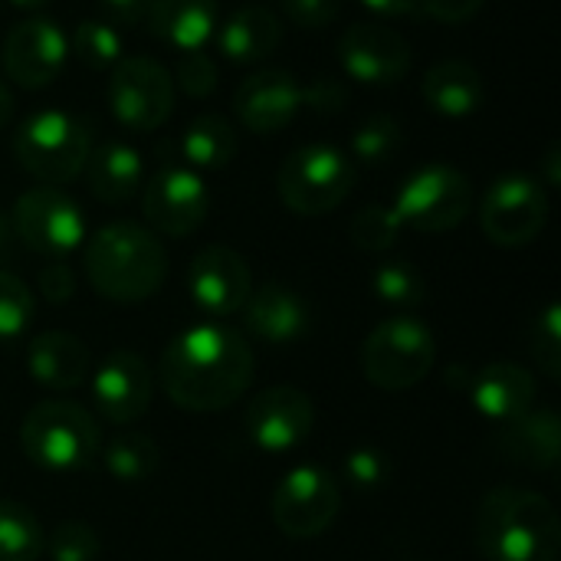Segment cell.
I'll return each mask as SVG.
<instances>
[{
    "label": "cell",
    "mask_w": 561,
    "mask_h": 561,
    "mask_svg": "<svg viewBox=\"0 0 561 561\" xmlns=\"http://www.w3.org/2000/svg\"><path fill=\"white\" fill-rule=\"evenodd\" d=\"M506 460L529 470H556L561 460V424L556 411H529L500 431Z\"/></svg>",
    "instance_id": "27"
},
{
    "label": "cell",
    "mask_w": 561,
    "mask_h": 561,
    "mask_svg": "<svg viewBox=\"0 0 561 561\" xmlns=\"http://www.w3.org/2000/svg\"><path fill=\"white\" fill-rule=\"evenodd\" d=\"M302 108V85L286 69H260L237 85L233 112L253 135L283 131Z\"/></svg>",
    "instance_id": "19"
},
{
    "label": "cell",
    "mask_w": 561,
    "mask_h": 561,
    "mask_svg": "<svg viewBox=\"0 0 561 561\" xmlns=\"http://www.w3.org/2000/svg\"><path fill=\"white\" fill-rule=\"evenodd\" d=\"M184 95L191 99H207L214 89H217V66L214 59L204 53V49H191V53H181L178 66H174V76H171Z\"/></svg>",
    "instance_id": "38"
},
{
    "label": "cell",
    "mask_w": 561,
    "mask_h": 561,
    "mask_svg": "<svg viewBox=\"0 0 561 561\" xmlns=\"http://www.w3.org/2000/svg\"><path fill=\"white\" fill-rule=\"evenodd\" d=\"M13 233L36 253L62 260L85 243V217L79 204L53 184L23 191L13 204Z\"/></svg>",
    "instance_id": "11"
},
{
    "label": "cell",
    "mask_w": 561,
    "mask_h": 561,
    "mask_svg": "<svg viewBox=\"0 0 561 561\" xmlns=\"http://www.w3.org/2000/svg\"><path fill=\"white\" fill-rule=\"evenodd\" d=\"M342 102H345V89L339 82H332V79H319V82L302 89V105H309L312 112L332 115V112L342 108Z\"/></svg>",
    "instance_id": "43"
},
{
    "label": "cell",
    "mask_w": 561,
    "mask_h": 561,
    "mask_svg": "<svg viewBox=\"0 0 561 561\" xmlns=\"http://www.w3.org/2000/svg\"><path fill=\"white\" fill-rule=\"evenodd\" d=\"M33 312H36V299L30 286L20 276L0 270V342L20 339L33 322Z\"/></svg>",
    "instance_id": "35"
},
{
    "label": "cell",
    "mask_w": 561,
    "mask_h": 561,
    "mask_svg": "<svg viewBox=\"0 0 561 561\" xmlns=\"http://www.w3.org/2000/svg\"><path fill=\"white\" fill-rule=\"evenodd\" d=\"M362 3L378 16H404V13L417 10V0H362Z\"/></svg>",
    "instance_id": "45"
},
{
    "label": "cell",
    "mask_w": 561,
    "mask_h": 561,
    "mask_svg": "<svg viewBox=\"0 0 561 561\" xmlns=\"http://www.w3.org/2000/svg\"><path fill=\"white\" fill-rule=\"evenodd\" d=\"M253 371L256 362L243 332L220 322H201L178 332L164 345L158 365L171 404L194 414H214L237 404L247 394Z\"/></svg>",
    "instance_id": "1"
},
{
    "label": "cell",
    "mask_w": 561,
    "mask_h": 561,
    "mask_svg": "<svg viewBox=\"0 0 561 561\" xmlns=\"http://www.w3.org/2000/svg\"><path fill=\"white\" fill-rule=\"evenodd\" d=\"M529 348L536 358V368L549 378L559 381L561 378V309L559 302H549L546 312L536 319L533 335H529Z\"/></svg>",
    "instance_id": "36"
},
{
    "label": "cell",
    "mask_w": 561,
    "mask_h": 561,
    "mask_svg": "<svg viewBox=\"0 0 561 561\" xmlns=\"http://www.w3.org/2000/svg\"><path fill=\"white\" fill-rule=\"evenodd\" d=\"M243 427L247 437L256 450L263 454H289L299 444H306V437L316 427V404L306 391L293 388V385H276L260 391L243 414Z\"/></svg>",
    "instance_id": "14"
},
{
    "label": "cell",
    "mask_w": 561,
    "mask_h": 561,
    "mask_svg": "<svg viewBox=\"0 0 561 561\" xmlns=\"http://www.w3.org/2000/svg\"><path fill=\"white\" fill-rule=\"evenodd\" d=\"M69 59V36L49 16H26L3 36V76L20 89H46Z\"/></svg>",
    "instance_id": "13"
},
{
    "label": "cell",
    "mask_w": 561,
    "mask_h": 561,
    "mask_svg": "<svg viewBox=\"0 0 561 561\" xmlns=\"http://www.w3.org/2000/svg\"><path fill=\"white\" fill-rule=\"evenodd\" d=\"M69 53H76L89 69H112L122 59V33L105 20H82L72 30Z\"/></svg>",
    "instance_id": "32"
},
{
    "label": "cell",
    "mask_w": 561,
    "mask_h": 561,
    "mask_svg": "<svg viewBox=\"0 0 561 561\" xmlns=\"http://www.w3.org/2000/svg\"><path fill=\"white\" fill-rule=\"evenodd\" d=\"M220 56L230 62H260L283 43V20L266 7H240L214 30Z\"/></svg>",
    "instance_id": "24"
},
{
    "label": "cell",
    "mask_w": 561,
    "mask_h": 561,
    "mask_svg": "<svg viewBox=\"0 0 561 561\" xmlns=\"http://www.w3.org/2000/svg\"><path fill=\"white\" fill-rule=\"evenodd\" d=\"M559 145H552L549 148V154H546V168H549V184H559L561 181V171H559Z\"/></svg>",
    "instance_id": "48"
},
{
    "label": "cell",
    "mask_w": 561,
    "mask_h": 561,
    "mask_svg": "<svg viewBox=\"0 0 561 561\" xmlns=\"http://www.w3.org/2000/svg\"><path fill=\"white\" fill-rule=\"evenodd\" d=\"M345 477L358 490H381L391 480V460L378 447H358L345 457Z\"/></svg>",
    "instance_id": "39"
},
{
    "label": "cell",
    "mask_w": 561,
    "mask_h": 561,
    "mask_svg": "<svg viewBox=\"0 0 561 561\" xmlns=\"http://www.w3.org/2000/svg\"><path fill=\"white\" fill-rule=\"evenodd\" d=\"M240 312H243L247 332L263 342H273V345H289L309 332L306 299L283 283H266V286L253 289Z\"/></svg>",
    "instance_id": "21"
},
{
    "label": "cell",
    "mask_w": 561,
    "mask_h": 561,
    "mask_svg": "<svg viewBox=\"0 0 561 561\" xmlns=\"http://www.w3.org/2000/svg\"><path fill=\"white\" fill-rule=\"evenodd\" d=\"M89 385H92V404L108 424L128 427L138 417H145L151 408V394H154L151 368L141 355L128 348L108 352L102 365L89 375Z\"/></svg>",
    "instance_id": "16"
},
{
    "label": "cell",
    "mask_w": 561,
    "mask_h": 561,
    "mask_svg": "<svg viewBox=\"0 0 561 561\" xmlns=\"http://www.w3.org/2000/svg\"><path fill=\"white\" fill-rule=\"evenodd\" d=\"M283 10H286L289 23H296L302 30H325L329 23L339 20L342 0H283Z\"/></svg>",
    "instance_id": "40"
},
{
    "label": "cell",
    "mask_w": 561,
    "mask_h": 561,
    "mask_svg": "<svg viewBox=\"0 0 561 561\" xmlns=\"http://www.w3.org/2000/svg\"><path fill=\"white\" fill-rule=\"evenodd\" d=\"M549 224V197L546 187L523 171L500 174L480 204V227L483 233L506 250L529 247Z\"/></svg>",
    "instance_id": "9"
},
{
    "label": "cell",
    "mask_w": 561,
    "mask_h": 561,
    "mask_svg": "<svg viewBox=\"0 0 561 561\" xmlns=\"http://www.w3.org/2000/svg\"><path fill=\"white\" fill-rule=\"evenodd\" d=\"M13 7H20V10H43L49 0H10Z\"/></svg>",
    "instance_id": "49"
},
{
    "label": "cell",
    "mask_w": 561,
    "mask_h": 561,
    "mask_svg": "<svg viewBox=\"0 0 561 561\" xmlns=\"http://www.w3.org/2000/svg\"><path fill=\"white\" fill-rule=\"evenodd\" d=\"M391 207L401 227L417 233H447L470 217L473 181L454 164H424L398 187Z\"/></svg>",
    "instance_id": "8"
},
{
    "label": "cell",
    "mask_w": 561,
    "mask_h": 561,
    "mask_svg": "<svg viewBox=\"0 0 561 561\" xmlns=\"http://www.w3.org/2000/svg\"><path fill=\"white\" fill-rule=\"evenodd\" d=\"M421 95L437 115L463 118L483 105L486 85H483L480 69L470 66L467 59H444V62L427 69V76L421 82Z\"/></svg>",
    "instance_id": "26"
},
{
    "label": "cell",
    "mask_w": 561,
    "mask_h": 561,
    "mask_svg": "<svg viewBox=\"0 0 561 561\" xmlns=\"http://www.w3.org/2000/svg\"><path fill=\"white\" fill-rule=\"evenodd\" d=\"M339 510H342L339 480L322 467L289 470L270 496V516L276 529L289 539L322 536L335 523Z\"/></svg>",
    "instance_id": "12"
},
{
    "label": "cell",
    "mask_w": 561,
    "mask_h": 561,
    "mask_svg": "<svg viewBox=\"0 0 561 561\" xmlns=\"http://www.w3.org/2000/svg\"><path fill=\"white\" fill-rule=\"evenodd\" d=\"M220 23L217 0H148L145 26L168 46L191 53L204 49Z\"/></svg>",
    "instance_id": "23"
},
{
    "label": "cell",
    "mask_w": 561,
    "mask_h": 561,
    "mask_svg": "<svg viewBox=\"0 0 561 561\" xmlns=\"http://www.w3.org/2000/svg\"><path fill=\"white\" fill-rule=\"evenodd\" d=\"M92 151L89 125L62 108H43L20 122L13 131L16 164L43 184H69L82 174Z\"/></svg>",
    "instance_id": "5"
},
{
    "label": "cell",
    "mask_w": 561,
    "mask_h": 561,
    "mask_svg": "<svg viewBox=\"0 0 561 561\" xmlns=\"http://www.w3.org/2000/svg\"><path fill=\"white\" fill-rule=\"evenodd\" d=\"M401 230L404 227H401L394 207H388V204H365L352 217V224H348L352 243L358 250H365V253H385V250H391L398 243Z\"/></svg>",
    "instance_id": "34"
},
{
    "label": "cell",
    "mask_w": 561,
    "mask_h": 561,
    "mask_svg": "<svg viewBox=\"0 0 561 561\" xmlns=\"http://www.w3.org/2000/svg\"><path fill=\"white\" fill-rule=\"evenodd\" d=\"M108 108L128 131H154L174 108V79L151 56H122L108 76Z\"/></svg>",
    "instance_id": "10"
},
{
    "label": "cell",
    "mask_w": 561,
    "mask_h": 561,
    "mask_svg": "<svg viewBox=\"0 0 561 561\" xmlns=\"http://www.w3.org/2000/svg\"><path fill=\"white\" fill-rule=\"evenodd\" d=\"M437 358V339L414 316H391L375 325L362 345V371L378 391L398 394L417 388Z\"/></svg>",
    "instance_id": "6"
},
{
    "label": "cell",
    "mask_w": 561,
    "mask_h": 561,
    "mask_svg": "<svg viewBox=\"0 0 561 561\" xmlns=\"http://www.w3.org/2000/svg\"><path fill=\"white\" fill-rule=\"evenodd\" d=\"M355 187V164L335 145H302L276 171L279 201L302 217L335 210Z\"/></svg>",
    "instance_id": "7"
},
{
    "label": "cell",
    "mask_w": 561,
    "mask_h": 561,
    "mask_svg": "<svg viewBox=\"0 0 561 561\" xmlns=\"http://www.w3.org/2000/svg\"><path fill=\"white\" fill-rule=\"evenodd\" d=\"M26 371L36 385L49 391H76L92 375L89 348L72 332H39L26 352Z\"/></svg>",
    "instance_id": "22"
},
{
    "label": "cell",
    "mask_w": 561,
    "mask_h": 561,
    "mask_svg": "<svg viewBox=\"0 0 561 561\" xmlns=\"http://www.w3.org/2000/svg\"><path fill=\"white\" fill-rule=\"evenodd\" d=\"M161 463V450L148 434L138 431H125L115 440H108V447L102 450V467L108 477L122 480V483H141L148 480Z\"/></svg>",
    "instance_id": "29"
},
{
    "label": "cell",
    "mask_w": 561,
    "mask_h": 561,
    "mask_svg": "<svg viewBox=\"0 0 561 561\" xmlns=\"http://www.w3.org/2000/svg\"><path fill=\"white\" fill-rule=\"evenodd\" d=\"M187 289L197 309H204L207 316H237L250 293H253V279H250V266L247 260L230 250V247H204L201 253H194L191 266H187Z\"/></svg>",
    "instance_id": "18"
},
{
    "label": "cell",
    "mask_w": 561,
    "mask_h": 561,
    "mask_svg": "<svg viewBox=\"0 0 561 561\" xmlns=\"http://www.w3.org/2000/svg\"><path fill=\"white\" fill-rule=\"evenodd\" d=\"M85 184L89 194L102 204H125L141 191L145 161L125 141H105L85 158Z\"/></svg>",
    "instance_id": "25"
},
{
    "label": "cell",
    "mask_w": 561,
    "mask_h": 561,
    "mask_svg": "<svg viewBox=\"0 0 561 561\" xmlns=\"http://www.w3.org/2000/svg\"><path fill=\"white\" fill-rule=\"evenodd\" d=\"M404 141V131H401V122L388 112H378V115H368L355 135H352V151L362 164H385L388 158H394V151L401 148Z\"/></svg>",
    "instance_id": "33"
},
{
    "label": "cell",
    "mask_w": 561,
    "mask_h": 561,
    "mask_svg": "<svg viewBox=\"0 0 561 561\" xmlns=\"http://www.w3.org/2000/svg\"><path fill=\"white\" fill-rule=\"evenodd\" d=\"M483 3L486 0H417L421 13H427L437 23H450V26L467 23L470 16H477L483 10Z\"/></svg>",
    "instance_id": "42"
},
{
    "label": "cell",
    "mask_w": 561,
    "mask_h": 561,
    "mask_svg": "<svg viewBox=\"0 0 561 561\" xmlns=\"http://www.w3.org/2000/svg\"><path fill=\"white\" fill-rule=\"evenodd\" d=\"M89 286L108 302H145L168 276V253L154 230L135 220L99 227L82 253Z\"/></svg>",
    "instance_id": "2"
},
{
    "label": "cell",
    "mask_w": 561,
    "mask_h": 561,
    "mask_svg": "<svg viewBox=\"0 0 561 561\" xmlns=\"http://www.w3.org/2000/svg\"><path fill=\"white\" fill-rule=\"evenodd\" d=\"M233 154H237V128L217 112H204L191 118L178 138V158L191 171H220L233 161Z\"/></svg>",
    "instance_id": "28"
},
{
    "label": "cell",
    "mask_w": 561,
    "mask_h": 561,
    "mask_svg": "<svg viewBox=\"0 0 561 561\" xmlns=\"http://www.w3.org/2000/svg\"><path fill=\"white\" fill-rule=\"evenodd\" d=\"M342 69L365 85H394L411 69V43L385 23H355L339 39Z\"/></svg>",
    "instance_id": "17"
},
{
    "label": "cell",
    "mask_w": 561,
    "mask_h": 561,
    "mask_svg": "<svg viewBox=\"0 0 561 561\" xmlns=\"http://www.w3.org/2000/svg\"><path fill=\"white\" fill-rule=\"evenodd\" d=\"M536 394L539 388L533 371L516 362H493L483 371H477L470 381V401L477 414H483L500 427L529 414L536 408Z\"/></svg>",
    "instance_id": "20"
},
{
    "label": "cell",
    "mask_w": 561,
    "mask_h": 561,
    "mask_svg": "<svg viewBox=\"0 0 561 561\" xmlns=\"http://www.w3.org/2000/svg\"><path fill=\"white\" fill-rule=\"evenodd\" d=\"M141 210L148 230L164 237H187L194 233L210 210V191L204 178L184 164L161 168L141 194Z\"/></svg>",
    "instance_id": "15"
},
{
    "label": "cell",
    "mask_w": 561,
    "mask_h": 561,
    "mask_svg": "<svg viewBox=\"0 0 561 561\" xmlns=\"http://www.w3.org/2000/svg\"><path fill=\"white\" fill-rule=\"evenodd\" d=\"M46 536L39 519L16 500H0V561H39Z\"/></svg>",
    "instance_id": "30"
},
{
    "label": "cell",
    "mask_w": 561,
    "mask_h": 561,
    "mask_svg": "<svg viewBox=\"0 0 561 561\" xmlns=\"http://www.w3.org/2000/svg\"><path fill=\"white\" fill-rule=\"evenodd\" d=\"M99 3H102L105 23H112L115 30L118 26H138V23H145L148 0H99Z\"/></svg>",
    "instance_id": "44"
},
{
    "label": "cell",
    "mask_w": 561,
    "mask_h": 561,
    "mask_svg": "<svg viewBox=\"0 0 561 561\" xmlns=\"http://www.w3.org/2000/svg\"><path fill=\"white\" fill-rule=\"evenodd\" d=\"M49 561H95L99 559V536L85 523H59L46 536Z\"/></svg>",
    "instance_id": "37"
},
{
    "label": "cell",
    "mask_w": 561,
    "mask_h": 561,
    "mask_svg": "<svg viewBox=\"0 0 561 561\" xmlns=\"http://www.w3.org/2000/svg\"><path fill=\"white\" fill-rule=\"evenodd\" d=\"M10 243H13V224L7 214H0V260L10 253Z\"/></svg>",
    "instance_id": "47"
},
{
    "label": "cell",
    "mask_w": 561,
    "mask_h": 561,
    "mask_svg": "<svg viewBox=\"0 0 561 561\" xmlns=\"http://www.w3.org/2000/svg\"><path fill=\"white\" fill-rule=\"evenodd\" d=\"M39 293H43V299H49L53 306L69 302L72 293H76V276H72V270H69L62 260L46 263L43 273H39Z\"/></svg>",
    "instance_id": "41"
},
{
    "label": "cell",
    "mask_w": 561,
    "mask_h": 561,
    "mask_svg": "<svg viewBox=\"0 0 561 561\" xmlns=\"http://www.w3.org/2000/svg\"><path fill=\"white\" fill-rule=\"evenodd\" d=\"M13 108H16V102H13V92H10L7 79H0V131L10 125V118H13Z\"/></svg>",
    "instance_id": "46"
},
{
    "label": "cell",
    "mask_w": 561,
    "mask_h": 561,
    "mask_svg": "<svg viewBox=\"0 0 561 561\" xmlns=\"http://www.w3.org/2000/svg\"><path fill=\"white\" fill-rule=\"evenodd\" d=\"M477 546L486 561H559V513L536 490L500 486L480 503Z\"/></svg>",
    "instance_id": "3"
},
{
    "label": "cell",
    "mask_w": 561,
    "mask_h": 561,
    "mask_svg": "<svg viewBox=\"0 0 561 561\" xmlns=\"http://www.w3.org/2000/svg\"><path fill=\"white\" fill-rule=\"evenodd\" d=\"M20 447L30 463L53 473H72L99 457L102 431L76 401H39L20 424Z\"/></svg>",
    "instance_id": "4"
},
{
    "label": "cell",
    "mask_w": 561,
    "mask_h": 561,
    "mask_svg": "<svg viewBox=\"0 0 561 561\" xmlns=\"http://www.w3.org/2000/svg\"><path fill=\"white\" fill-rule=\"evenodd\" d=\"M371 289L381 302H388L394 309H417L427 299L424 276L417 273V266H411L404 260L381 263L371 276Z\"/></svg>",
    "instance_id": "31"
}]
</instances>
